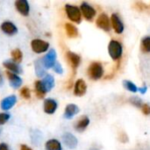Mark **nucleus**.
I'll return each mask as SVG.
<instances>
[{"instance_id": "412c9836", "label": "nucleus", "mask_w": 150, "mask_h": 150, "mask_svg": "<svg viewBox=\"0 0 150 150\" xmlns=\"http://www.w3.org/2000/svg\"><path fill=\"white\" fill-rule=\"evenodd\" d=\"M46 150H62V146L60 141L56 139H50L45 143Z\"/></svg>"}, {"instance_id": "39448f33", "label": "nucleus", "mask_w": 150, "mask_h": 150, "mask_svg": "<svg viewBox=\"0 0 150 150\" xmlns=\"http://www.w3.org/2000/svg\"><path fill=\"white\" fill-rule=\"evenodd\" d=\"M56 52L54 49H50L45 56H43L41 60V63L43 65V67L47 69H53V67L54 66L55 62H56Z\"/></svg>"}, {"instance_id": "f257e3e1", "label": "nucleus", "mask_w": 150, "mask_h": 150, "mask_svg": "<svg viewBox=\"0 0 150 150\" xmlns=\"http://www.w3.org/2000/svg\"><path fill=\"white\" fill-rule=\"evenodd\" d=\"M65 11L67 14V17L69 18V19L70 21H73L75 23H81L82 21V12L80 11V8L76 6V5H72L69 4H67L65 5Z\"/></svg>"}, {"instance_id": "bb28decb", "label": "nucleus", "mask_w": 150, "mask_h": 150, "mask_svg": "<svg viewBox=\"0 0 150 150\" xmlns=\"http://www.w3.org/2000/svg\"><path fill=\"white\" fill-rule=\"evenodd\" d=\"M123 85L125 86V88L127 90H128L129 91H132V92H137L138 91V88L137 86L131 81H128V80H125L123 81Z\"/></svg>"}, {"instance_id": "473e14b6", "label": "nucleus", "mask_w": 150, "mask_h": 150, "mask_svg": "<svg viewBox=\"0 0 150 150\" xmlns=\"http://www.w3.org/2000/svg\"><path fill=\"white\" fill-rule=\"evenodd\" d=\"M0 150H11V149L8 144L2 142V143H0Z\"/></svg>"}, {"instance_id": "7ed1b4c3", "label": "nucleus", "mask_w": 150, "mask_h": 150, "mask_svg": "<svg viewBox=\"0 0 150 150\" xmlns=\"http://www.w3.org/2000/svg\"><path fill=\"white\" fill-rule=\"evenodd\" d=\"M104 75V68L100 62H94L88 68V76L92 80H98Z\"/></svg>"}, {"instance_id": "c756f323", "label": "nucleus", "mask_w": 150, "mask_h": 150, "mask_svg": "<svg viewBox=\"0 0 150 150\" xmlns=\"http://www.w3.org/2000/svg\"><path fill=\"white\" fill-rule=\"evenodd\" d=\"M130 102H131L134 106H137V107H142V100H141L139 98H136V97L131 98H130Z\"/></svg>"}, {"instance_id": "2f4dec72", "label": "nucleus", "mask_w": 150, "mask_h": 150, "mask_svg": "<svg viewBox=\"0 0 150 150\" xmlns=\"http://www.w3.org/2000/svg\"><path fill=\"white\" fill-rule=\"evenodd\" d=\"M142 112H143L145 115H149L150 114L149 105H148V104H142Z\"/></svg>"}, {"instance_id": "7c9ffc66", "label": "nucleus", "mask_w": 150, "mask_h": 150, "mask_svg": "<svg viewBox=\"0 0 150 150\" xmlns=\"http://www.w3.org/2000/svg\"><path fill=\"white\" fill-rule=\"evenodd\" d=\"M53 69H54V72H55L56 74L61 75V74H62V73H63V69H62V67L61 63H60V62H55V64H54V66L53 67Z\"/></svg>"}, {"instance_id": "e433bc0d", "label": "nucleus", "mask_w": 150, "mask_h": 150, "mask_svg": "<svg viewBox=\"0 0 150 150\" xmlns=\"http://www.w3.org/2000/svg\"><path fill=\"white\" fill-rule=\"evenodd\" d=\"M91 150H98V149H91Z\"/></svg>"}, {"instance_id": "a878e982", "label": "nucleus", "mask_w": 150, "mask_h": 150, "mask_svg": "<svg viewBox=\"0 0 150 150\" xmlns=\"http://www.w3.org/2000/svg\"><path fill=\"white\" fill-rule=\"evenodd\" d=\"M141 48L144 53H150V36H147L142 40Z\"/></svg>"}, {"instance_id": "20e7f679", "label": "nucleus", "mask_w": 150, "mask_h": 150, "mask_svg": "<svg viewBox=\"0 0 150 150\" xmlns=\"http://www.w3.org/2000/svg\"><path fill=\"white\" fill-rule=\"evenodd\" d=\"M31 47L36 54H42L48 50L49 43L40 39H34L31 41Z\"/></svg>"}, {"instance_id": "9d476101", "label": "nucleus", "mask_w": 150, "mask_h": 150, "mask_svg": "<svg viewBox=\"0 0 150 150\" xmlns=\"http://www.w3.org/2000/svg\"><path fill=\"white\" fill-rule=\"evenodd\" d=\"M66 59L69 62V64L71 66V68L73 69H76L80 63H81V57L79 54L74 53V52H71V51H68L66 53Z\"/></svg>"}, {"instance_id": "f03ea898", "label": "nucleus", "mask_w": 150, "mask_h": 150, "mask_svg": "<svg viewBox=\"0 0 150 150\" xmlns=\"http://www.w3.org/2000/svg\"><path fill=\"white\" fill-rule=\"evenodd\" d=\"M122 52H123V48L120 42L115 40H112L108 45V53L112 57V59L114 61L120 59L122 55Z\"/></svg>"}, {"instance_id": "c85d7f7f", "label": "nucleus", "mask_w": 150, "mask_h": 150, "mask_svg": "<svg viewBox=\"0 0 150 150\" xmlns=\"http://www.w3.org/2000/svg\"><path fill=\"white\" fill-rule=\"evenodd\" d=\"M10 118H11V115L8 112H1L0 113V126H3L5 123H7Z\"/></svg>"}, {"instance_id": "6ab92c4d", "label": "nucleus", "mask_w": 150, "mask_h": 150, "mask_svg": "<svg viewBox=\"0 0 150 150\" xmlns=\"http://www.w3.org/2000/svg\"><path fill=\"white\" fill-rule=\"evenodd\" d=\"M78 112H79V108H78V106L76 105H75V104H69L65 107L63 117L65 119H67V120H70L75 115H76Z\"/></svg>"}, {"instance_id": "aec40b11", "label": "nucleus", "mask_w": 150, "mask_h": 150, "mask_svg": "<svg viewBox=\"0 0 150 150\" xmlns=\"http://www.w3.org/2000/svg\"><path fill=\"white\" fill-rule=\"evenodd\" d=\"M34 89H35V93H36L37 98H40V99L44 98V97L46 96L47 91L46 88L44 87L41 80H37L34 83Z\"/></svg>"}, {"instance_id": "423d86ee", "label": "nucleus", "mask_w": 150, "mask_h": 150, "mask_svg": "<svg viewBox=\"0 0 150 150\" xmlns=\"http://www.w3.org/2000/svg\"><path fill=\"white\" fill-rule=\"evenodd\" d=\"M80 11L82 12V15L87 20H92L97 14L96 10L91 5H90L89 4H87L85 2L82 3V4L80 6Z\"/></svg>"}, {"instance_id": "0eeeda50", "label": "nucleus", "mask_w": 150, "mask_h": 150, "mask_svg": "<svg viewBox=\"0 0 150 150\" xmlns=\"http://www.w3.org/2000/svg\"><path fill=\"white\" fill-rule=\"evenodd\" d=\"M0 28L2 30V32L8 35V36H12V35H15L17 33H18V27L17 25L12 23L11 21H9V20H6V21H4L1 25H0Z\"/></svg>"}, {"instance_id": "ddd939ff", "label": "nucleus", "mask_w": 150, "mask_h": 150, "mask_svg": "<svg viewBox=\"0 0 150 150\" xmlns=\"http://www.w3.org/2000/svg\"><path fill=\"white\" fill-rule=\"evenodd\" d=\"M62 141H63V143L65 144V146L70 149H76L78 144V141H77L76 137L70 133H65L62 135Z\"/></svg>"}, {"instance_id": "5701e85b", "label": "nucleus", "mask_w": 150, "mask_h": 150, "mask_svg": "<svg viewBox=\"0 0 150 150\" xmlns=\"http://www.w3.org/2000/svg\"><path fill=\"white\" fill-rule=\"evenodd\" d=\"M65 30H66L68 37H69V38H76L78 36L77 28L76 27V25H74L71 23L65 24Z\"/></svg>"}, {"instance_id": "4468645a", "label": "nucleus", "mask_w": 150, "mask_h": 150, "mask_svg": "<svg viewBox=\"0 0 150 150\" xmlns=\"http://www.w3.org/2000/svg\"><path fill=\"white\" fill-rule=\"evenodd\" d=\"M6 76H7V78H8L11 87H12L13 89H18L21 86L22 79H21V77H19L18 75L11 73L10 71H6Z\"/></svg>"}, {"instance_id": "4be33fe9", "label": "nucleus", "mask_w": 150, "mask_h": 150, "mask_svg": "<svg viewBox=\"0 0 150 150\" xmlns=\"http://www.w3.org/2000/svg\"><path fill=\"white\" fill-rule=\"evenodd\" d=\"M41 81H42V83H43V85L46 88L47 92L50 91L54 87V78L50 74H47Z\"/></svg>"}, {"instance_id": "cd10ccee", "label": "nucleus", "mask_w": 150, "mask_h": 150, "mask_svg": "<svg viewBox=\"0 0 150 150\" xmlns=\"http://www.w3.org/2000/svg\"><path fill=\"white\" fill-rule=\"evenodd\" d=\"M20 96L25 98V99H30L31 98V91L30 89L26 86H24L23 88H21L20 91H19Z\"/></svg>"}, {"instance_id": "9b49d317", "label": "nucleus", "mask_w": 150, "mask_h": 150, "mask_svg": "<svg viewBox=\"0 0 150 150\" xmlns=\"http://www.w3.org/2000/svg\"><path fill=\"white\" fill-rule=\"evenodd\" d=\"M15 7L16 10L24 17H26L29 15L30 12V5L27 0H17L15 2Z\"/></svg>"}, {"instance_id": "b1692460", "label": "nucleus", "mask_w": 150, "mask_h": 150, "mask_svg": "<svg viewBox=\"0 0 150 150\" xmlns=\"http://www.w3.org/2000/svg\"><path fill=\"white\" fill-rule=\"evenodd\" d=\"M34 69H35V74L38 77H44V76H46L45 75L46 74L45 68L43 67L40 59L36 60V62L34 63Z\"/></svg>"}, {"instance_id": "f704fd0d", "label": "nucleus", "mask_w": 150, "mask_h": 150, "mask_svg": "<svg viewBox=\"0 0 150 150\" xmlns=\"http://www.w3.org/2000/svg\"><path fill=\"white\" fill-rule=\"evenodd\" d=\"M138 91H140L142 94H144L146 92V91H147V87L145 86V87H142V88H138Z\"/></svg>"}, {"instance_id": "393cba45", "label": "nucleus", "mask_w": 150, "mask_h": 150, "mask_svg": "<svg viewBox=\"0 0 150 150\" xmlns=\"http://www.w3.org/2000/svg\"><path fill=\"white\" fill-rule=\"evenodd\" d=\"M11 61L17 64H19L23 60V53L19 48H16L12 50L11 53Z\"/></svg>"}, {"instance_id": "a211bd4d", "label": "nucleus", "mask_w": 150, "mask_h": 150, "mask_svg": "<svg viewBox=\"0 0 150 150\" xmlns=\"http://www.w3.org/2000/svg\"><path fill=\"white\" fill-rule=\"evenodd\" d=\"M111 22H112V27L114 28V31L117 33H121L124 31V25H123L121 19L120 18V17L116 13H113L112 15Z\"/></svg>"}, {"instance_id": "f8f14e48", "label": "nucleus", "mask_w": 150, "mask_h": 150, "mask_svg": "<svg viewBox=\"0 0 150 150\" xmlns=\"http://www.w3.org/2000/svg\"><path fill=\"white\" fill-rule=\"evenodd\" d=\"M16 103H17V97L15 95H11L1 100L0 107L4 111H9L16 105Z\"/></svg>"}, {"instance_id": "1a4fd4ad", "label": "nucleus", "mask_w": 150, "mask_h": 150, "mask_svg": "<svg viewBox=\"0 0 150 150\" xmlns=\"http://www.w3.org/2000/svg\"><path fill=\"white\" fill-rule=\"evenodd\" d=\"M96 24L100 29H102L104 31L108 32L111 30V20H110L109 17L105 13H102L98 16V18H97V21H96Z\"/></svg>"}, {"instance_id": "f3484780", "label": "nucleus", "mask_w": 150, "mask_h": 150, "mask_svg": "<svg viewBox=\"0 0 150 150\" xmlns=\"http://www.w3.org/2000/svg\"><path fill=\"white\" fill-rule=\"evenodd\" d=\"M3 66L7 69V71H10V72H11V73L17 74V75L22 73V69H21V67L19 66V64L15 63V62H12L11 60L4 61V62H3Z\"/></svg>"}, {"instance_id": "2eb2a0df", "label": "nucleus", "mask_w": 150, "mask_h": 150, "mask_svg": "<svg viewBox=\"0 0 150 150\" xmlns=\"http://www.w3.org/2000/svg\"><path fill=\"white\" fill-rule=\"evenodd\" d=\"M87 91V84L84 80L83 79H78L74 87V94L76 97H83Z\"/></svg>"}, {"instance_id": "dca6fc26", "label": "nucleus", "mask_w": 150, "mask_h": 150, "mask_svg": "<svg viewBox=\"0 0 150 150\" xmlns=\"http://www.w3.org/2000/svg\"><path fill=\"white\" fill-rule=\"evenodd\" d=\"M90 125V119L88 116L83 115L82 116L75 124V130L79 133H83V131L86 130L88 126Z\"/></svg>"}, {"instance_id": "c9c22d12", "label": "nucleus", "mask_w": 150, "mask_h": 150, "mask_svg": "<svg viewBox=\"0 0 150 150\" xmlns=\"http://www.w3.org/2000/svg\"><path fill=\"white\" fill-rule=\"evenodd\" d=\"M4 77H3V76H2V74L0 73V87H2L3 85H4Z\"/></svg>"}, {"instance_id": "72a5a7b5", "label": "nucleus", "mask_w": 150, "mask_h": 150, "mask_svg": "<svg viewBox=\"0 0 150 150\" xmlns=\"http://www.w3.org/2000/svg\"><path fill=\"white\" fill-rule=\"evenodd\" d=\"M20 150H33V149H31V148H30V147H28L27 145L23 144V145H21V146H20Z\"/></svg>"}, {"instance_id": "6e6552de", "label": "nucleus", "mask_w": 150, "mask_h": 150, "mask_svg": "<svg viewBox=\"0 0 150 150\" xmlns=\"http://www.w3.org/2000/svg\"><path fill=\"white\" fill-rule=\"evenodd\" d=\"M57 108H58V103L54 98H46L44 100L43 110L45 113L49 115L54 114L56 112Z\"/></svg>"}]
</instances>
